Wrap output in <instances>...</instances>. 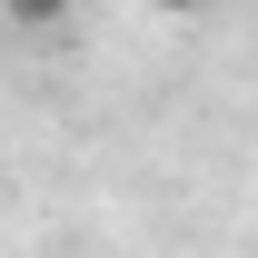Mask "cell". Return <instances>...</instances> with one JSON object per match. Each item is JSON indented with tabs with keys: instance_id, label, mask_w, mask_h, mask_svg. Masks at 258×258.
Listing matches in <instances>:
<instances>
[{
	"instance_id": "1",
	"label": "cell",
	"mask_w": 258,
	"mask_h": 258,
	"mask_svg": "<svg viewBox=\"0 0 258 258\" xmlns=\"http://www.w3.org/2000/svg\"><path fill=\"white\" fill-rule=\"evenodd\" d=\"M70 10H80V0H0V20H10V30H60Z\"/></svg>"
},
{
	"instance_id": "2",
	"label": "cell",
	"mask_w": 258,
	"mask_h": 258,
	"mask_svg": "<svg viewBox=\"0 0 258 258\" xmlns=\"http://www.w3.org/2000/svg\"><path fill=\"white\" fill-rule=\"evenodd\" d=\"M159 10H199V0H159Z\"/></svg>"
}]
</instances>
